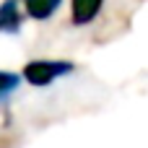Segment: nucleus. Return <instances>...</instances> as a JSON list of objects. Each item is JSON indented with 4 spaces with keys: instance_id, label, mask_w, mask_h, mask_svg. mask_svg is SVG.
I'll list each match as a JSON object with an SVG mask.
<instances>
[{
    "instance_id": "nucleus-1",
    "label": "nucleus",
    "mask_w": 148,
    "mask_h": 148,
    "mask_svg": "<svg viewBox=\"0 0 148 148\" xmlns=\"http://www.w3.org/2000/svg\"><path fill=\"white\" fill-rule=\"evenodd\" d=\"M99 5H101V0H75V18L78 21H86V18H91L96 10H99Z\"/></svg>"
},
{
    "instance_id": "nucleus-2",
    "label": "nucleus",
    "mask_w": 148,
    "mask_h": 148,
    "mask_svg": "<svg viewBox=\"0 0 148 148\" xmlns=\"http://www.w3.org/2000/svg\"><path fill=\"white\" fill-rule=\"evenodd\" d=\"M29 3V10L34 13V16H47L55 5H57V0H26Z\"/></svg>"
}]
</instances>
